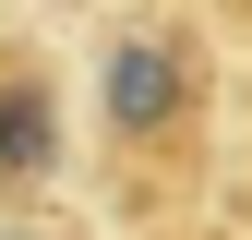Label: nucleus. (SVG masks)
<instances>
[{"instance_id":"obj_5","label":"nucleus","mask_w":252,"mask_h":240,"mask_svg":"<svg viewBox=\"0 0 252 240\" xmlns=\"http://www.w3.org/2000/svg\"><path fill=\"white\" fill-rule=\"evenodd\" d=\"M168 240H252V228H168Z\"/></svg>"},{"instance_id":"obj_4","label":"nucleus","mask_w":252,"mask_h":240,"mask_svg":"<svg viewBox=\"0 0 252 240\" xmlns=\"http://www.w3.org/2000/svg\"><path fill=\"white\" fill-rule=\"evenodd\" d=\"M180 12H192L216 48H228V36H252V0H180Z\"/></svg>"},{"instance_id":"obj_1","label":"nucleus","mask_w":252,"mask_h":240,"mask_svg":"<svg viewBox=\"0 0 252 240\" xmlns=\"http://www.w3.org/2000/svg\"><path fill=\"white\" fill-rule=\"evenodd\" d=\"M216 156H228V48L180 0H120L72 96V168L96 180V216L120 240L204 228Z\"/></svg>"},{"instance_id":"obj_2","label":"nucleus","mask_w":252,"mask_h":240,"mask_svg":"<svg viewBox=\"0 0 252 240\" xmlns=\"http://www.w3.org/2000/svg\"><path fill=\"white\" fill-rule=\"evenodd\" d=\"M60 180H72V84L24 24H0V216H48Z\"/></svg>"},{"instance_id":"obj_3","label":"nucleus","mask_w":252,"mask_h":240,"mask_svg":"<svg viewBox=\"0 0 252 240\" xmlns=\"http://www.w3.org/2000/svg\"><path fill=\"white\" fill-rule=\"evenodd\" d=\"M216 192H228L240 228H252V96H228V156H216Z\"/></svg>"}]
</instances>
